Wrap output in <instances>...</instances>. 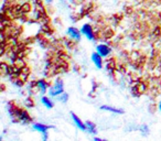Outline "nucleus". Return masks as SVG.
<instances>
[{
	"mask_svg": "<svg viewBox=\"0 0 161 141\" xmlns=\"http://www.w3.org/2000/svg\"><path fill=\"white\" fill-rule=\"evenodd\" d=\"M64 84L61 80H56L55 82L54 86L50 88V95L51 96H59V95L63 94V92H64Z\"/></svg>",
	"mask_w": 161,
	"mask_h": 141,
	"instance_id": "1",
	"label": "nucleus"
},
{
	"mask_svg": "<svg viewBox=\"0 0 161 141\" xmlns=\"http://www.w3.org/2000/svg\"><path fill=\"white\" fill-rule=\"evenodd\" d=\"M80 32L82 34H84L88 40H94L95 39V35H94V32H93V29H92L91 24H84L80 29Z\"/></svg>",
	"mask_w": 161,
	"mask_h": 141,
	"instance_id": "2",
	"label": "nucleus"
},
{
	"mask_svg": "<svg viewBox=\"0 0 161 141\" xmlns=\"http://www.w3.org/2000/svg\"><path fill=\"white\" fill-rule=\"evenodd\" d=\"M110 51H112V49L108 45H106V44H99V45L96 47V52L102 55L103 58H105V56L109 54Z\"/></svg>",
	"mask_w": 161,
	"mask_h": 141,
	"instance_id": "3",
	"label": "nucleus"
},
{
	"mask_svg": "<svg viewBox=\"0 0 161 141\" xmlns=\"http://www.w3.org/2000/svg\"><path fill=\"white\" fill-rule=\"evenodd\" d=\"M32 128L34 129V130L41 132V134H47V131H48L50 128H52V127L47 126V125H44V123H34V125L32 126Z\"/></svg>",
	"mask_w": 161,
	"mask_h": 141,
	"instance_id": "4",
	"label": "nucleus"
},
{
	"mask_svg": "<svg viewBox=\"0 0 161 141\" xmlns=\"http://www.w3.org/2000/svg\"><path fill=\"white\" fill-rule=\"evenodd\" d=\"M102 55L100 54H98L97 52L96 53H93L92 54V61H93V63L95 64L98 69H102L103 67V61H102Z\"/></svg>",
	"mask_w": 161,
	"mask_h": 141,
	"instance_id": "5",
	"label": "nucleus"
},
{
	"mask_svg": "<svg viewBox=\"0 0 161 141\" xmlns=\"http://www.w3.org/2000/svg\"><path fill=\"white\" fill-rule=\"evenodd\" d=\"M80 30L76 29V28H74V27H71V28H69L67 29V34L71 36V38H73V39H75V40H80Z\"/></svg>",
	"mask_w": 161,
	"mask_h": 141,
	"instance_id": "6",
	"label": "nucleus"
},
{
	"mask_svg": "<svg viewBox=\"0 0 161 141\" xmlns=\"http://www.w3.org/2000/svg\"><path fill=\"white\" fill-rule=\"evenodd\" d=\"M72 118H73L75 125L80 128V130H86V123H83V121H82V120H80V118L75 115V114H72Z\"/></svg>",
	"mask_w": 161,
	"mask_h": 141,
	"instance_id": "7",
	"label": "nucleus"
},
{
	"mask_svg": "<svg viewBox=\"0 0 161 141\" xmlns=\"http://www.w3.org/2000/svg\"><path fill=\"white\" fill-rule=\"evenodd\" d=\"M86 130H88V132L91 134H96V125L92 121H86Z\"/></svg>",
	"mask_w": 161,
	"mask_h": 141,
	"instance_id": "8",
	"label": "nucleus"
},
{
	"mask_svg": "<svg viewBox=\"0 0 161 141\" xmlns=\"http://www.w3.org/2000/svg\"><path fill=\"white\" fill-rule=\"evenodd\" d=\"M102 110H107V111H112L115 112V114H123V110L121 109H117V108H114V107H110V106H102L100 107Z\"/></svg>",
	"mask_w": 161,
	"mask_h": 141,
	"instance_id": "9",
	"label": "nucleus"
},
{
	"mask_svg": "<svg viewBox=\"0 0 161 141\" xmlns=\"http://www.w3.org/2000/svg\"><path fill=\"white\" fill-rule=\"evenodd\" d=\"M41 101H42V104H43L47 108H52L53 107V104H52V101L49 99L48 97H42V99H41Z\"/></svg>",
	"mask_w": 161,
	"mask_h": 141,
	"instance_id": "10",
	"label": "nucleus"
},
{
	"mask_svg": "<svg viewBox=\"0 0 161 141\" xmlns=\"http://www.w3.org/2000/svg\"><path fill=\"white\" fill-rule=\"evenodd\" d=\"M38 87L40 88V91L42 92V93H45V91H47V83H45L43 80H39V82H38Z\"/></svg>",
	"mask_w": 161,
	"mask_h": 141,
	"instance_id": "11",
	"label": "nucleus"
},
{
	"mask_svg": "<svg viewBox=\"0 0 161 141\" xmlns=\"http://www.w3.org/2000/svg\"><path fill=\"white\" fill-rule=\"evenodd\" d=\"M67 99H69V95L65 94V93L61 94V97H59V100H61V101H66Z\"/></svg>",
	"mask_w": 161,
	"mask_h": 141,
	"instance_id": "12",
	"label": "nucleus"
},
{
	"mask_svg": "<svg viewBox=\"0 0 161 141\" xmlns=\"http://www.w3.org/2000/svg\"><path fill=\"white\" fill-rule=\"evenodd\" d=\"M159 108H160V110H161V101H160V104H159Z\"/></svg>",
	"mask_w": 161,
	"mask_h": 141,
	"instance_id": "13",
	"label": "nucleus"
},
{
	"mask_svg": "<svg viewBox=\"0 0 161 141\" xmlns=\"http://www.w3.org/2000/svg\"><path fill=\"white\" fill-rule=\"evenodd\" d=\"M47 1H48V2H51V1H52V0H47Z\"/></svg>",
	"mask_w": 161,
	"mask_h": 141,
	"instance_id": "14",
	"label": "nucleus"
}]
</instances>
